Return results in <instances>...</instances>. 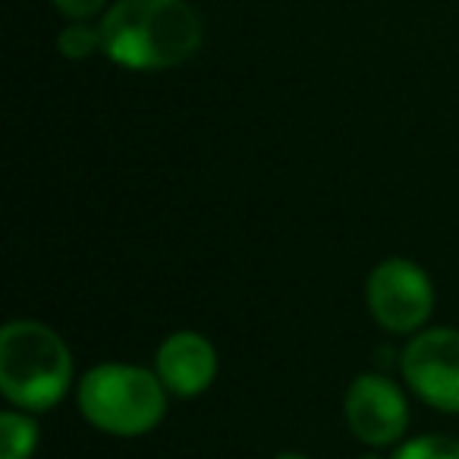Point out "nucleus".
Returning a JSON list of instances; mask_svg holds the SVG:
<instances>
[{
    "mask_svg": "<svg viewBox=\"0 0 459 459\" xmlns=\"http://www.w3.org/2000/svg\"><path fill=\"white\" fill-rule=\"evenodd\" d=\"M98 29L108 60L135 73L179 66L202 45V20L186 0H117Z\"/></svg>",
    "mask_w": 459,
    "mask_h": 459,
    "instance_id": "nucleus-1",
    "label": "nucleus"
},
{
    "mask_svg": "<svg viewBox=\"0 0 459 459\" xmlns=\"http://www.w3.org/2000/svg\"><path fill=\"white\" fill-rule=\"evenodd\" d=\"M73 387V356L41 321H10L0 331V390L10 406L48 412Z\"/></svg>",
    "mask_w": 459,
    "mask_h": 459,
    "instance_id": "nucleus-2",
    "label": "nucleus"
},
{
    "mask_svg": "<svg viewBox=\"0 0 459 459\" xmlns=\"http://www.w3.org/2000/svg\"><path fill=\"white\" fill-rule=\"evenodd\" d=\"M76 400L85 421L114 437H139L167 412V387L158 371L126 362H101L82 375Z\"/></svg>",
    "mask_w": 459,
    "mask_h": 459,
    "instance_id": "nucleus-3",
    "label": "nucleus"
},
{
    "mask_svg": "<svg viewBox=\"0 0 459 459\" xmlns=\"http://www.w3.org/2000/svg\"><path fill=\"white\" fill-rule=\"evenodd\" d=\"M368 312L390 333H419L434 312L431 277L409 258H387L365 283Z\"/></svg>",
    "mask_w": 459,
    "mask_h": 459,
    "instance_id": "nucleus-4",
    "label": "nucleus"
},
{
    "mask_svg": "<svg viewBox=\"0 0 459 459\" xmlns=\"http://www.w3.org/2000/svg\"><path fill=\"white\" fill-rule=\"evenodd\" d=\"M400 368L421 403L440 412H459V331H419L403 350Z\"/></svg>",
    "mask_w": 459,
    "mask_h": 459,
    "instance_id": "nucleus-5",
    "label": "nucleus"
},
{
    "mask_svg": "<svg viewBox=\"0 0 459 459\" xmlns=\"http://www.w3.org/2000/svg\"><path fill=\"white\" fill-rule=\"evenodd\" d=\"M343 415L350 431L368 446H390L409 425L406 396L384 375H359L346 387Z\"/></svg>",
    "mask_w": 459,
    "mask_h": 459,
    "instance_id": "nucleus-6",
    "label": "nucleus"
},
{
    "mask_svg": "<svg viewBox=\"0 0 459 459\" xmlns=\"http://www.w3.org/2000/svg\"><path fill=\"white\" fill-rule=\"evenodd\" d=\"M154 371H158L167 394L192 400L214 384L217 352L202 333L177 331L160 343L158 356H154Z\"/></svg>",
    "mask_w": 459,
    "mask_h": 459,
    "instance_id": "nucleus-7",
    "label": "nucleus"
},
{
    "mask_svg": "<svg viewBox=\"0 0 459 459\" xmlns=\"http://www.w3.org/2000/svg\"><path fill=\"white\" fill-rule=\"evenodd\" d=\"M39 446V425L26 409L0 412V459H32Z\"/></svg>",
    "mask_w": 459,
    "mask_h": 459,
    "instance_id": "nucleus-8",
    "label": "nucleus"
},
{
    "mask_svg": "<svg viewBox=\"0 0 459 459\" xmlns=\"http://www.w3.org/2000/svg\"><path fill=\"white\" fill-rule=\"evenodd\" d=\"M394 459H459V440L446 434H421L394 453Z\"/></svg>",
    "mask_w": 459,
    "mask_h": 459,
    "instance_id": "nucleus-9",
    "label": "nucleus"
},
{
    "mask_svg": "<svg viewBox=\"0 0 459 459\" xmlns=\"http://www.w3.org/2000/svg\"><path fill=\"white\" fill-rule=\"evenodd\" d=\"M57 51L66 60H85L95 51H101V29H91L85 22H70L57 35Z\"/></svg>",
    "mask_w": 459,
    "mask_h": 459,
    "instance_id": "nucleus-10",
    "label": "nucleus"
},
{
    "mask_svg": "<svg viewBox=\"0 0 459 459\" xmlns=\"http://www.w3.org/2000/svg\"><path fill=\"white\" fill-rule=\"evenodd\" d=\"M51 4L66 16V20L85 22V20H91L95 13H101V7L108 4V0H51Z\"/></svg>",
    "mask_w": 459,
    "mask_h": 459,
    "instance_id": "nucleus-11",
    "label": "nucleus"
},
{
    "mask_svg": "<svg viewBox=\"0 0 459 459\" xmlns=\"http://www.w3.org/2000/svg\"><path fill=\"white\" fill-rule=\"evenodd\" d=\"M274 459H308V456H302V453H281V456H274Z\"/></svg>",
    "mask_w": 459,
    "mask_h": 459,
    "instance_id": "nucleus-12",
    "label": "nucleus"
},
{
    "mask_svg": "<svg viewBox=\"0 0 459 459\" xmlns=\"http://www.w3.org/2000/svg\"><path fill=\"white\" fill-rule=\"evenodd\" d=\"M365 459H377V456H365Z\"/></svg>",
    "mask_w": 459,
    "mask_h": 459,
    "instance_id": "nucleus-13",
    "label": "nucleus"
}]
</instances>
